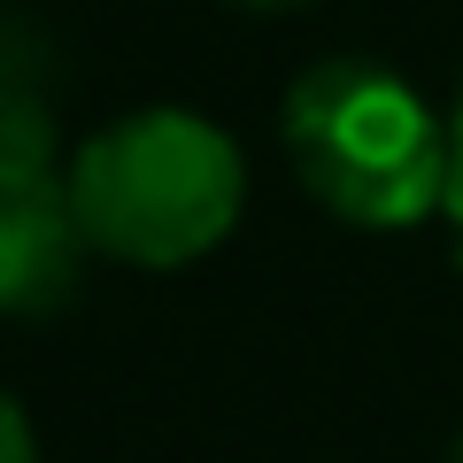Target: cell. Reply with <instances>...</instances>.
Wrapping results in <instances>:
<instances>
[{"label":"cell","mask_w":463,"mask_h":463,"mask_svg":"<svg viewBox=\"0 0 463 463\" xmlns=\"http://www.w3.org/2000/svg\"><path fill=\"white\" fill-rule=\"evenodd\" d=\"M85 248L132 270H185L240 224L248 163L194 109H132L100 124L62 170Z\"/></svg>","instance_id":"obj_1"},{"label":"cell","mask_w":463,"mask_h":463,"mask_svg":"<svg viewBox=\"0 0 463 463\" xmlns=\"http://www.w3.org/2000/svg\"><path fill=\"white\" fill-rule=\"evenodd\" d=\"M279 132L294 178L340 224L402 232L448 194V116H432V100L386 62H309L279 109Z\"/></svg>","instance_id":"obj_2"},{"label":"cell","mask_w":463,"mask_h":463,"mask_svg":"<svg viewBox=\"0 0 463 463\" xmlns=\"http://www.w3.org/2000/svg\"><path fill=\"white\" fill-rule=\"evenodd\" d=\"M85 232L70 209L62 170L54 178H0V317H54L78 294Z\"/></svg>","instance_id":"obj_3"},{"label":"cell","mask_w":463,"mask_h":463,"mask_svg":"<svg viewBox=\"0 0 463 463\" xmlns=\"http://www.w3.org/2000/svg\"><path fill=\"white\" fill-rule=\"evenodd\" d=\"M54 170H70L54 109L32 85H0V178H54Z\"/></svg>","instance_id":"obj_4"},{"label":"cell","mask_w":463,"mask_h":463,"mask_svg":"<svg viewBox=\"0 0 463 463\" xmlns=\"http://www.w3.org/2000/svg\"><path fill=\"white\" fill-rule=\"evenodd\" d=\"M0 463H39V432L24 417V402L0 386Z\"/></svg>","instance_id":"obj_5"},{"label":"cell","mask_w":463,"mask_h":463,"mask_svg":"<svg viewBox=\"0 0 463 463\" xmlns=\"http://www.w3.org/2000/svg\"><path fill=\"white\" fill-rule=\"evenodd\" d=\"M440 209L456 216V232H463V93H456V109H448V194H440Z\"/></svg>","instance_id":"obj_6"},{"label":"cell","mask_w":463,"mask_h":463,"mask_svg":"<svg viewBox=\"0 0 463 463\" xmlns=\"http://www.w3.org/2000/svg\"><path fill=\"white\" fill-rule=\"evenodd\" d=\"M240 8H301V0H240Z\"/></svg>","instance_id":"obj_7"},{"label":"cell","mask_w":463,"mask_h":463,"mask_svg":"<svg viewBox=\"0 0 463 463\" xmlns=\"http://www.w3.org/2000/svg\"><path fill=\"white\" fill-rule=\"evenodd\" d=\"M456 463H463V440H456Z\"/></svg>","instance_id":"obj_8"}]
</instances>
